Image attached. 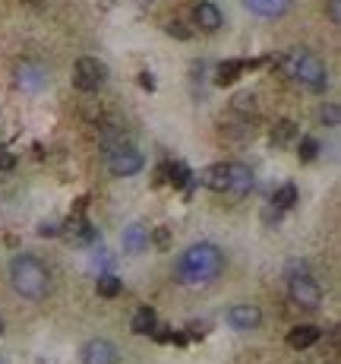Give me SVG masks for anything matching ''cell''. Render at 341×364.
I'll return each mask as SVG.
<instances>
[{
	"label": "cell",
	"mask_w": 341,
	"mask_h": 364,
	"mask_svg": "<svg viewBox=\"0 0 341 364\" xmlns=\"http://www.w3.org/2000/svg\"><path fill=\"white\" fill-rule=\"evenodd\" d=\"M224 273V254L218 244H209V241H200V244L187 247L177 260V282L180 285H209L218 275Z\"/></svg>",
	"instance_id": "obj_1"
},
{
	"label": "cell",
	"mask_w": 341,
	"mask_h": 364,
	"mask_svg": "<svg viewBox=\"0 0 341 364\" xmlns=\"http://www.w3.org/2000/svg\"><path fill=\"white\" fill-rule=\"evenodd\" d=\"M6 275H10L13 292L25 301H45L51 295V269L35 254H16L6 266Z\"/></svg>",
	"instance_id": "obj_2"
},
{
	"label": "cell",
	"mask_w": 341,
	"mask_h": 364,
	"mask_svg": "<svg viewBox=\"0 0 341 364\" xmlns=\"http://www.w3.org/2000/svg\"><path fill=\"white\" fill-rule=\"evenodd\" d=\"M278 70H282L288 79L300 83L304 89H310V92H325L329 89V70H325V64L316 57V54H310L304 48H294V51L282 54V57H278Z\"/></svg>",
	"instance_id": "obj_3"
},
{
	"label": "cell",
	"mask_w": 341,
	"mask_h": 364,
	"mask_svg": "<svg viewBox=\"0 0 341 364\" xmlns=\"http://www.w3.org/2000/svg\"><path fill=\"white\" fill-rule=\"evenodd\" d=\"M108 83V64L98 57H79L73 67V86L79 92H98Z\"/></svg>",
	"instance_id": "obj_4"
},
{
	"label": "cell",
	"mask_w": 341,
	"mask_h": 364,
	"mask_svg": "<svg viewBox=\"0 0 341 364\" xmlns=\"http://www.w3.org/2000/svg\"><path fill=\"white\" fill-rule=\"evenodd\" d=\"M288 295L297 307H306V311H316L319 301H323V285L313 279L310 273H297L288 279Z\"/></svg>",
	"instance_id": "obj_5"
},
{
	"label": "cell",
	"mask_w": 341,
	"mask_h": 364,
	"mask_svg": "<svg viewBox=\"0 0 341 364\" xmlns=\"http://www.w3.org/2000/svg\"><path fill=\"white\" fill-rule=\"evenodd\" d=\"M142 165H146L142 152L136 149V146H129V143L108 152V171H111L114 178H133V174L142 171Z\"/></svg>",
	"instance_id": "obj_6"
},
{
	"label": "cell",
	"mask_w": 341,
	"mask_h": 364,
	"mask_svg": "<svg viewBox=\"0 0 341 364\" xmlns=\"http://www.w3.org/2000/svg\"><path fill=\"white\" fill-rule=\"evenodd\" d=\"M47 83H51V70H47L45 64H38V60H23V64L16 67V89L42 92V89H47Z\"/></svg>",
	"instance_id": "obj_7"
},
{
	"label": "cell",
	"mask_w": 341,
	"mask_h": 364,
	"mask_svg": "<svg viewBox=\"0 0 341 364\" xmlns=\"http://www.w3.org/2000/svg\"><path fill=\"white\" fill-rule=\"evenodd\" d=\"M79 361L83 364H120V352L111 339H88L79 352Z\"/></svg>",
	"instance_id": "obj_8"
},
{
	"label": "cell",
	"mask_w": 341,
	"mask_h": 364,
	"mask_svg": "<svg viewBox=\"0 0 341 364\" xmlns=\"http://www.w3.org/2000/svg\"><path fill=\"white\" fill-rule=\"evenodd\" d=\"M262 323V311L256 305H231L228 307V326L237 329V333H250V329H259Z\"/></svg>",
	"instance_id": "obj_9"
},
{
	"label": "cell",
	"mask_w": 341,
	"mask_h": 364,
	"mask_svg": "<svg viewBox=\"0 0 341 364\" xmlns=\"http://www.w3.org/2000/svg\"><path fill=\"white\" fill-rule=\"evenodd\" d=\"M253 171H250V165H243V161H231L228 165V190L224 193H231V197H247L250 190H253Z\"/></svg>",
	"instance_id": "obj_10"
},
{
	"label": "cell",
	"mask_w": 341,
	"mask_h": 364,
	"mask_svg": "<svg viewBox=\"0 0 341 364\" xmlns=\"http://www.w3.org/2000/svg\"><path fill=\"white\" fill-rule=\"evenodd\" d=\"M60 234H64L70 244H88V241L95 238V228L86 222L83 212H76V215H70V219L60 225Z\"/></svg>",
	"instance_id": "obj_11"
},
{
	"label": "cell",
	"mask_w": 341,
	"mask_h": 364,
	"mask_svg": "<svg viewBox=\"0 0 341 364\" xmlns=\"http://www.w3.org/2000/svg\"><path fill=\"white\" fill-rule=\"evenodd\" d=\"M319 336H323V329L313 326V323H304V326H294L288 333V346L294 348V352H304V348H313L319 342Z\"/></svg>",
	"instance_id": "obj_12"
},
{
	"label": "cell",
	"mask_w": 341,
	"mask_h": 364,
	"mask_svg": "<svg viewBox=\"0 0 341 364\" xmlns=\"http://www.w3.org/2000/svg\"><path fill=\"white\" fill-rule=\"evenodd\" d=\"M193 19H196V25H200L202 32H218L221 29V10H218L212 0H202V4L193 10Z\"/></svg>",
	"instance_id": "obj_13"
},
{
	"label": "cell",
	"mask_w": 341,
	"mask_h": 364,
	"mask_svg": "<svg viewBox=\"0 0 341 364\" xmlns=\"http://www.w3.org/2000/svg\"><path fill=\"white\" fill-rule=\"evenodd\" d=\"M243 4H247L250 13H256L262 19H278L291 10V0H243Z\"/></svg>",
	"instance_id": "obj_14"
},
{
	"label": "cell",
	"mask_w": 341,
	"mask_h": 364,
	"mask_svg": "<svg viewBox=\"0 0 341 364\" xmlns=\"http://www.w3.org/2000/svg\"><path fill=\"white\" fill-rule=\"evenodd\" d=\"M200 184L209 187V190H215V193H224V190H228V165H224V161H218V165L202 168Z\"/></svg>",
	"instance_id": "obj_15"
},
{
	"label": "cell",
	"mask_w": 341,
	"mask_h": 364,
	"mask_svg": "<svg viewBox=\"0 0 341 364\" xmlns=\"http://www.w3.org/2000/svg\"><path fill=\"white\" fill-rule=\"evenodd\" d=\"M149 247V228L142 222H133L129 228H124V251L127 254H142Z\"/></svg>",
	"instance_id": "obj_16"
},
{
	"label": "cell",
	"mask_w": 341,
	"mask_h": 364,
	"mask_svg": "<svg viewBox=\"0 0 341 364\" xmlns=\"http://www.w3.org/2000/svg\"><path fill=\"white\" fill-rule=\"evenodd\" d=\"M129 329H133L136 336H152L155 329H158V314H155L152 307H139V311L133 314V320H129Z\"/></svg>",
	"instance_id": "obj_17"
},
{
	"label": "cell",
	"mask_w": 341,
	"mask_h": 364,
	"mask_svg": "<svg viewBox=\"0 0 341 364\" xmlns=\"http://www.w3.org/2000/svg\"><path fill=\"white\" fill-rule=\"evenodd\" d=\"M243 70H247V64H243V60H224V64L218 67L215 83H218V86H231V83H237Z\"/></svg>",
	"instance_id": "obj_18"
},
{
	"label": "cell",
	"mask_w": 341,
	"mask_h": 364,
	"mask_svg": "<svg viewBox=\"0 0 341 364\" xmlns=\"http://www.w3.org/2000/svg\"><path fill=\"white\" fill-rule=\"evenodd\" d=\"M297 124L294 120H278L275 127H272V143L275 146H291L297 140Z\"/></svg>",
	"instance_id": "obj_19"
},
{
	"label": "cell",
	"mask_w": 341,
	"mask_h": 364,
	"mask_svg": "<svg viewBox=\"0 0 341 364\" xmlns=\"http://www.w3.org/2000/svg\"><path fill=\"white\" fill-rule=\"evenodd\" d=\"M120 288H124V282H120L117 275H111V273L98 275V282H95V292H98L101 298H117Z\"/></svg>",
	"instance_id": "obj_20"
},
{
	"label": "cell",
	"mask_w": 341,
	"mask_h": 364,
	"mask_svg": "<svg viewBox=\"0 0 341 364\" xmlns=\"http://www.w3.org/2000/svg\"><path fill=\"white\" fill-rule=\"evenodd\" d=\"M158 174L168 181V184H174V187H183V184H187V181H190V171L180 165V161H168V165L161 168Z\"/></svg>",
	"instance_id": "obj_21"
},
{
	"label": "cell",
	"mask_w": 341,
	"mask_h": 364,
	"mask_svg": "<svg viewBox=\"0 0 341 364\" xmlns=\"http://www.w3.org/2000/svg\"><path fill=\"white\" fill-rule=\"evenodd\" d=\"M297 203V187L294 184H284L275 190V197H272V206L278 209V212H284V209H291Z\"/></svg>",
	"instance_id": "obj_22"
},
{
	"label": "cell",
	"mask_w": 341,
	"mask_h": 364,
	"mask_svg": "<svg viewBox=\"0 0 341 364\" xmlns=\"http://www.w3.org/2000/svg\"><path fill=\"white\" fill-rule=\"evenodd\" d=\"M297 156H300V161H313V159H316L319 156V143H316V140H313V137H304V140H300V146H297Z\"/></svg>",
	"instance_id": "obj_23"
},
{
	"label": "cell",
	"mask_w": 341,
	"mask_h": 364,
	"mask_svg": "<svg viewBox=\"0 0 341 364\" xmlns=\"http://www.w3.org/2000/svg\"><path fill=\"white\" fill-rule=\"evenodd\" d=\"M234 114H253L256 111V96H247V92H243V96H237L234 98Z\"/></svg>",
	"instance_id": "obj_24"
},
{
	"label": "cell",
	"mask_w": 341,
	"mask_h": 364,
	"mask_svg": "<svg viewBox=\"0 0 341 364\" xmlns=\"http://www.w3.org/2000/svg\"><path fill=\"white\" fill-rule=\"evenodd\" d=\"M319 120H323L325 127H338V120H341V111H338V105H325L323 111H319Z\"/></svg>",
	"instance_id": "obj_25"
},
{
	"label": "cell",
	"mask_w": 341,
	"mask_h": 364,
	"mask_svg": "<svg viewBox=\"0 0 341 364\" xmlns=\"http://www.w3.org/2000/svg\"><path fill=\"white\" fill-rule=\"evenodd\" d=\"M168 32H170V35H174V38H183V42H187V38H190V29L180 23V19H174V23H168Z\"/></svg>",
	"instance_id": "obj_26"
},
{
	"label": "cell",
	"mask_w": 341,
	"mask_h": 364,
	"mask_svg": "<svg viewBox=\"0 0 341 364\" xmlns=\"http://www.w3.org/2000/svg\"><path fill=\"white\" fill-rule=\"evenodd\" d=\"M16 168V156L10 149H0V171H13Z\"/></svg>",
	"instance_id": "obj_27"
},
{
	"label": "cell",
	"mask_w": 341,
	"mask_h": 364,
	"mask_svg": "<svg viewBox=\"0 0 341 364\" xmlns=\"http://www.w3.org/2000/svg\"><path fill=\"white\" fill-rule=\"evenodd\" d=\"M38 234H42V238H57L60 225H57V222H42V225H38Z\"/></svg>",
	"instance_id": "obj_28"
},
{
	"label": "cell",
	"mask_w": 341,
	"mask_h": 364,
	"mask_svg": "<svg viewBox=\"0 0 341 364\" xmlns=\"http://www.w3.org/2000/svg\"><path fill=\"white\" fill-rule=\"evenodd\" d=\"M149 241H155L158 247H168L170 244V234H168V228H155V234L149 232Z\"/></svg>",
	"instance_id": "obj_29"
},
{
	"label": "cell",
	"mask_w": 341,
	"mask_h": 364,
	"mask_svg": "<svg viewBox=\"0 0 341 364\" xmlns=\"http://www.w3.org/2000/svg\"><path fill=\"white\" fill-rule=\"evenodd\" d=\"M329 19L332 23H341V0H329Z\"/></svg>",
	"instance_id": "obj_30"
},
{
	"label": "cell",
	"mask_w": 341,
	"mask_h": 364,
	"mask_svg": "<svg viewBox=\"0 0 341 364\" xmlns=\"http://www.w3.org/2000/svg\"><path fill=\"white\" fill-rule=\"evenodd\" d=\"M0 364H10V361H6V358H0Z\"/></svg>",
	"instance_id": "obj_31"
},
{
	"label": "cell",
	"mask_w": 341,
	"mask_h": 364,
	"mask_svg": "<svg viewBox=\"0 0 341 364\" xmlns=\"http://www.w3.org/2000/svg\"><path fill=\"white\" fill-rule=\"evenodd\" d=\"M0 333H4V320H0Z\"/></svg>",
	"instance_id": "obj_32"
}]
</instances>
